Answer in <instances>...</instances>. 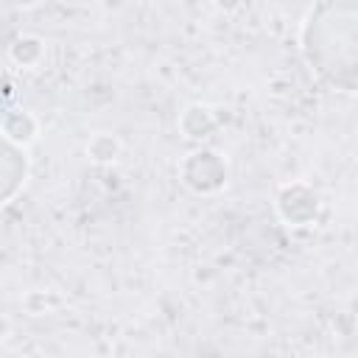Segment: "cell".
<instances>
[{"mask_svg":"<svg viewBox=\"0 0 358 358\" xmlns=\"http://www.w3.org/2000/svg\"><path fill=\"white\" fill-rule=\"evenodd\" d=\"M182 171H185V182H187L190 187L199 182V176H204L199 193H210V190L221 187L224 179H227V165H224V162L218 159V154H213V151H196V154H190V159L185 162Z\"/></svg>","mask_w":358,"mask_h":358,"instance_id":"cell-1","label":"cell"}]
</instances>
